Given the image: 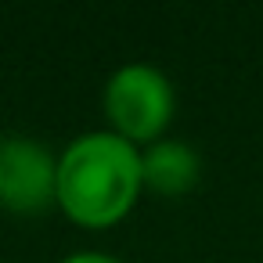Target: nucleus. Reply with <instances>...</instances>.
<instances>
[{
  "instance_id": "f257e3e1",
  "label": "nucleus",
  "mask_w": 263,
  "mask_h": 263,
  "mask_svg": "<svg viewBox=\"0 0 263 263\" xmlns=\"http://www.w3.org/2000/svg\"><path fill=\"white\" fill-rule=\"evenodd\" d=\"M141 148L112 130H90L58 155V205L80 227H112L141 198Z\"/></svg>"
},
{
  "instance_id": "f03ea898",
  "label": "nucleus",
  "mask_w": 263,
  "mask_h": 263,
  "mask_svg": "<svg viewBox=\"0 0 263 263\" xmlns=\"http://www.w3.org/2000/svg\"><path fill=\"white\" fill-rule=\"evenodd\" d=\"M173 108L177 94L170 76L148 62L119 65L105 83V116L112 123V134H119L130 144L162 141Z\"/></svg>"
},
{
  "instance_id": "20e7f679",
  "label": "nucleus",
  "mask_w": 263,
  "mask_h": 263,
  "mask_svg": "<svg viewBox=\"0 0 263 263\" xmlns=\"http://www.w3.org/2000/svg\"><path fill=\"white\" fill-rule=\"evenodd\" d=\"M141 173H144V187L173 198V195H187L198 184L202 159L191 144L162 137V141H155L141 152Z\"/></svg>"
},
{
  "instance_id": "7ed1b4c3",
  "label": "nucleus",
  "mask_w": 263,
  "mask_h": 263,
  "mask_svg": "<svg viewBox=\"0 0 263 263\" xmlns=\"http://www.w3.org/2000/svg\"><path fill=\"white\" fill-rule=\"evenodd\" d=\"M47 205H58V155L36 137H0V209L33 216Z\"/></svg>"
},
{
  "instance_id": "39448f33",
  "label": "nucleus",
  "mask_w": 263,
  "mask_h": 263,
  "mask_svg": "<svg viewBox=\"0 0 263 263\" xmlns=\"http://www.w3.org/2000/svg\"><path fill=\"white\" fill-rule=\"evenodd\" d=\"M58 263H123V259H116V256H108V252L83 249V252H72V256H65V259H58Z\"/></svg>"
}]
</instances>
